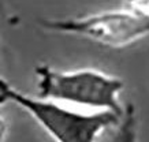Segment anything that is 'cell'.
Returning a JSON list of instances; mask_svg holds the SVG:
<instances>
[{"label": "cell", "mask_w": 149, "mask_h": 142, "mask_svg": "<svg viewBox=\"0 0 149 142\" xmlns=\"http://www.w3.org/2000/svg\"><path fill=\"white\" fill-rule=\"evenodd\" d=\"M4 103L25 109L55 142H96L104 130L116 126L120 119L105 111L79 114L54 101L26 96L0 78V104Z\"/></svg>", "instance_id": "cell-2"}, {"label": "cell", "mask_w": 149, "mask_h": 142, "mask_svg": "<svg viewBox=\"0 0 149 142\" xmlns=\"http://www.w3.org/2000/svg\"><path fill=\"white\" fill-rule=\"evenodd\" d=\"M115 142H138L137 115L133 104H127L123 108V115L116 124Z\"/></svg>", "instance_id": "cell-4"}, {"label": "cell", "mask_w": 149, "mask_h": 142, "mask_svg": "<svg viewBox=\"0 0 149 142\" xmlns=\"http://www.w3.org/2000/svg\"><path fill=\"white\" fill-rule=\"evenodd\" d=\"M6 130H7V127H6L4 120H3L1 118H0V142H3V139H4Z\"/></svg>", "instance_id": "cell-5"}, {"label": "cell", "mask_w": 149, "mask_h": 142, "mask_svg": "<svg viewBox=\"0 0 149 142\" xmlns=\"http://www.w3.org/2000/svg\"><path fill=\"white\" fill-rule=\"evenodd\" d=\"M37 93L40 100L66 103L95 108L97 112H111L122 118L119 94L125 87L122 79L97 70L58 71L49 66H38Z\"/></svg>", "instance_id": "cell-1"}, {"label": "cell", "mask_w": 149, "mask_h": 142, "mask_svg": "<svg viewBox=\"0 0 149 142\" xmlns=\"http://www.w3.org/2000/svg\"><path fill=\"white\" fill-rule=\"evenodd\" d=\"M127 7L66 19H44L47 30L75 34L111 48H123L149 36V1H129Z\"/></svg>", "instance_id": "cell-3"}]
</instances>
